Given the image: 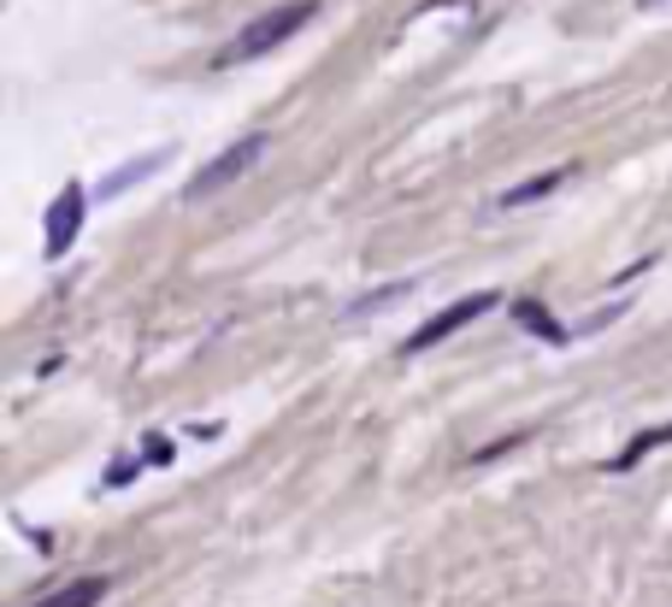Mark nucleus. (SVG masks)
<instances>
[{
	"instance_id": "1",
	"label": "nucleus",
	"mask_w": 672,
	"mask_h": 607,
	"mask_svg": "<svg viewBox=\"0 0 672 607\" xmlns=\"http://www.w3.org/2000/svg\"><path fill=\"white\" fill-rule=\"evenodd\" d=\"M319 19V0H289V7H271L260 12V19H248L243 30H236L231 42H224V54L218 65H236V60H260L271 54V47H284V42H296L307 24Z\"/></svg>"
},
{
	"instance_id": "2",
	"label": "nucleus",
	"mask_w": 672,
	"mask_h": 607,
	"mask_svg": "<svg viewBox=\"0 0 672 607\" xmlns=\"http://www.w3.org/2000/svg\"><path fill=\"white\" fill-rule=\"evenodd\" d=\"M271 148V136L266 130H254V136H243L236 148H224L218 160H206L195 178H189V201H201V195H218V189H231L236 178H248L254 166H260V153Z\"/></svg>"
},
{
	"instance_id": "3",
	"label": "nucleus",
	"mask_w": 672,
	"mask_h": 607,
	"mask_svg": "<svg viewBox=\"0 0 672 607\" xmlns=\"http://www.w3.org/2000/svg\"><path fill=\"white\" fill-rule=\"evenodd\" d=\"M83 213H89V189H83V183H65L60 195H54V206H47V219H42V254H47V259H65V254H72V242H77V231H83Z\"/></svg>"
},
{
	"instance_id": "4",
	"label": "nucleus",
	"mask_w": 672,
	"mask_h": 607,
	"mask_svg": "<svg viewBox=\"0 0 672 607\" xmlns=\"http://www.w3.org/2000/svg\"><path fill=\"white\" fill-rule=\"evenodd\" d=\"M495 301H502V295H495V289H478V295H467V301H455V307H442V313L437 319H425L419 324V331H413L407 342H402V354H425V349H437V342L442 337H455L460 331V324H472V319H484L490 313V307Z\"/></svg>"
},
{
	"instance_id": "5",
	"label": "nucleus",
	"mask_w": 672,
	"mask_h": 607,
	"mask_svg": "<svg viewBox=\"0 0 672 607\" xmlns=\"http://www.w3.org/2000/svg\"><path fill=\"white\" fill-rule=\"evenodd\" d=\"M166 160H171V148H153V153H148V160H130V166H118V171H113V178H107V183H100V189H95V201H113V195H125V189H130V183H142V178H153V171H160Z\"/></svg>"
},
{
	"instance_id": "6",
	"label": "nucleus",
	"mask_w": 672,
	"mask_h": 607,
	"mask_svg": "<svg viewBox=\"0 0 672 607\" xmlns=\"http://www.w3.org/2000/svg\"><path fill=\"white\" fill-rule=\"evenodd\" d=\"M672 443V425H649V430H637V437L619 448V460H608V472H631L643 455H654V448H666Z\"/></svg>"
},
{
	"instance_id": "7",
	"label": "nucleus",
	"mask_w": 672,
	"mask_h": 607,
	"mask_svg": "<svg viewBox=\"0 0 672 607\" xmlns=\"http://www.w3.org/2000/svg\"><path fill=\"white\" fill-rule=\"evenodd\" d=\"M573 178V166H555V171H543V178H531V183H513L502 206H531V201H543V195H555V189Z\"/></svg>"
},
{
	"instance_id": "8",
	"label": "nucleus",
	"mask_w": 672,
	"mask_h": 607,
	"mask_svg": "<svg viewBox=\"0 0 672 607\" xmlns=\"http://www.w3.org/2000/svg\"><path fill=\"white\" fill-rule=\"evenodd\" d=\"M513 319H520L531 337H543V342H566V324L548 319V307H543V301H513Z\"/></svg>"
},
{
	"instance_id": "9",
	"label": "nucleus",
	"mask_w": 672,
	"mask_h": 607,
	"mask_svg": "<svg viewBox=\"0 0 672 607\" xmlns=\"http://www.w3.org/2000/svg\"><path fill=\"white\" fill-rule=\"evenodd\" d=\"M107 589H113L107 578H77V584H65L60 596H47L42 607H95L100 596H107Z\"/></svg>"
},
{
	"instance_id": "10",
	"label": "nucleus",
	"mask_w": 672,
	"mask_h": 607,
	"mask_svg": "<svg viewBox=\"0 0 672 607\" xmlns=\"http://www.w3.org/2000/svg\"><path fill=\"white\" fill-rule=\"evenodd\" d=\"M407 289H413V284H390V289H377V295H360V301H354V313H372V307H390V301H402Z\"/></svg>"
},
{
	"instance_id": "11",
	"label": "nucleus",
	"mask_w": 672,
	"mask_h": 607,
	"mask_svg": "<svg viewBox=\"0 0 672 607\" xmlns=\"http://www.w3.org/2000/svg\"><path fill=\"white\" fill-rule=\"evenodd\" d=\"M136 478V460H125V466H113V472H107V483H130Z\"/></svg>"
},
{
	"instance_id": "12",
	"label": "nucleus",
	"mask_w": 672,
	"mask_h": 607,
	"mask_svg": "<svg viewBox=\"0 0 672 607\" xmlns=\"http://www.w3.org/2000/svg\"><path fill=\"white\" fill-rule=\"evenodd\" d=\"M643 7H661V0H643Z\"/></svg>"
}]
</instances>
